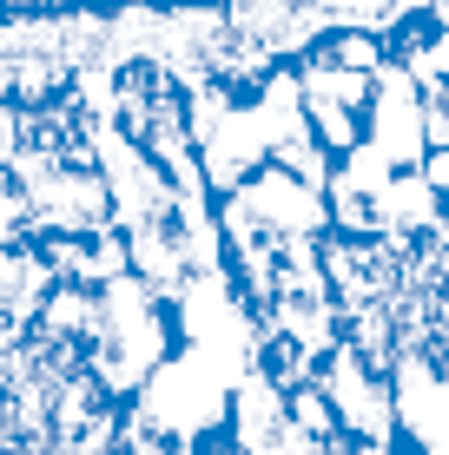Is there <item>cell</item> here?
Wrapping results in <instances>:
<instances>
[{
    "label": "cell",
    "mask_w": 449,
    "mask_h": 455,
    "mask_svg": "<svg viewBox=\"0 0 449 455\" xmlns=\"http://www.w3.org/2000/svg\"><path fill=\"white\" fill-rule=\"evenodd\" d=\"M317 389H324V403L337 410V422H344V435L357 449H397V383L383 370H370L350 343H337L324 356Z\"/></svg>",
    "instance_id": "6da1fadb"
},
{
    "label": "cell",
    "mask_w": 449,
    "mask_h": 455,
    "mask_svg": "<svg viewBox=\"0 0 449 455\" xmlns=\"http://www.w3.org/2000/svg\"><path fill=\"white\" fill-rule=\"evenodd\" d=\"M423 185L437 192V205H443V218H449V146H443V152H429V159H423Z\"/></svg>",
    "instance_id": "7a4b0ae2"
}]
</instances>
